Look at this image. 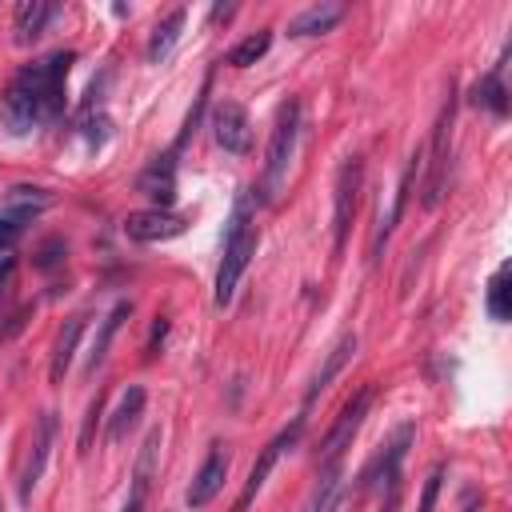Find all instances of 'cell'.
<instances>
[{
    "instance_id": "6da1fadb",
    "label": "cell",
    "mask_w": 512,
    "mask_h": 512,
    "mask_svg": "<svg viewBox=\"0 0 512 512\" xmlns=\"http://www.w3.org/2000/svg\"><path fill=\"white\" fill-rule=\"evenodd\" d=\"M76 52H48L44 60H32L24 64L12 84L4 88L0 96V120L12 136H24L40 124H52L60 120L64 112V80H68V68H72Z\"/></svg>"
},
{
    "instance_id": "7a4b0ae2",
    "label": "cell",
    "mask_w": 512,
    "mask_h": 512,
    "mask_svg": "<svg viewBox=\"0 0 512 512\" xmlns=\"http://www.w3.org/2000/svg\"><path fill=\"white\" fill-rule=\"evenodd\" d=\"M256 224H252V196L248 192H236V204H232V216H228V232H224V252H220V268H216V304H232L236 296V284L256 252Z\"/></svg>"
},
{
    "instance_id": "3957f363",
    "label": "cell",
    "mask_w": 512,
    "mask_h": 512,
    "mask_svg": "<svg viewBox=\"0 0 512 512\" xmlns=\"http://www.w3.org/2000/svg\"><path fill=\"white\" fill-rule=\"evenodd\" d=\"M300 144V100H288L276 112V128L268 136V152H264V176H260V196L272 204L280 200L284 184H288V168Z\"/></svg>"
},
{
    "instance_id": "277c9868",
    "label": "cell",
    "mask_w": 512,
    "mask_h": 512,
    "mask_svg": "<svg viewBox=\"0 0 512 512\" xmlns=\"http://www.w3.org/2000/svg\"><path fill=\"white\" fill-rule=\"evenodd\" d=\"M452 112H456V100H452V88H448V104L440 108V120H436L432 140H428V172H424V188H420V204H424V208H436V204H440V196H444V184H448Z\"/></svg>"
},
{
    "instance_id": "5b68a950",
    "label": "cell",
    "mask_w": 512,
    "mask_h": 512,
    "mask_svg": "<svg viewBox=\"0 0 512 512\" xmlns=\"http://www.w3.org/2000/svg\"><path fill=\"white\" fill-rule=\"evenodd\" d=\"M412 436H416V428H412V424H400L396 436L364 464V472H360V480H356V492H384V488L392 492V488H400V464H404V456H408Z\"/></svg>"
},
{
    "instance_id": "8992f818",
    "label": "cell",
    "mask_w": 512,
    "mask_h": 512,
    "mask_svg": "<svg viewBox=\"0 0 512 512\" xmlns=\"http://www.w3.org/2000/svg\"><path fill=\"white\" fill-rule=\"evenodd\" d=\"M300 432H304V416H296L288 428H280V432L260 448V456H256V464L248 468V480H244V488H240V496H236L232 512H248V504L256 500V492L268 484V476H272L276 460H280L288 448H296V444H300Z\"/></svg>"
},
{
    "instance_id": "52a82bcc",
    "label": "cell",
    "mask_w": 512,
    "mask_h": 512,
    "mask_svg": "<svg viewBox=\"0 0 512 512\" xmlns=\"http://www.w3.org/2000/svg\"><path fill=\"white\" fill-rule=\"evenodd\" d=\"M360 188H364V160L360 156H348L336 172V192H332V248L344 252V240H348V228H352V216H356V204H360Z\"/></svg>"
},
{
    "instance_id": "ba28073f",
    "label": "cell",
    "mask_w": 512,
    "mask_h": 512,
    "mask_svg": "<svg viewBox=\"0 0 512 512\" xmlns=\"http://www.w3.org/2000/svg\"><path fill=\"white\" fill-rule=\"evenodd\" d=\"M52 444H56V412H40L36 416V428H32V444H28V456H24V468H20V500L28 504L44 468H48V456H52Z\"/></svg>"
},
{
    "instance_id": "9c48e42d",
    "label": "cell",
    "mask_w": 512,
    "mask_h": 512,
    "mask_svg": "<svg viewBox=\"0 0 512 512\" xmlns=\"http://www.w3.org/2000/svg\"><path fill=\"white\" fill-rule=\"evenodd\" d=\"M368 404H372V384L360 388V392L340 408V416L332 420V428H328V436H324V444H320V460H324V464H328V460H340V452L352 444V436L360 432V424H364V416H368Z\"/></svg>"
},
{
    "instance_id": "30bf717a",
    "label": "cell",
    "mask_w": 512,
    "mask_h": 512,
    "mask_svg": "<svg viewBox=\"0 0 512 512\" xmlns=\"http://www.w3.org/2000/svg\"><path fill=\"white\" fill-rule=\"evenodd\" d=\"M212 136H216V144H220L224 152L244 156V152L252 148V120H248L244 104L220 100V104L212 108Z\"/></svg>"
},
{
    "instance_id": "8fae6325",
    "label": "cell",
    "mask_w": 512,
    "mask_h": 512,
    "mask_svg": "<svg viewBox=\"0 0 512 512\" xmlns=\"http://www.w3.org/2000/svg\"><path fill=\"white\" fill-rule=\"evenodd\" d=\"M416 172H420V152L408 160V168L400 172V180H396V188H392L388 208H380V216H376L372 244H368V260H380V252H384V244H388V236H392V228H396V220H400V212H404V204H408V192H412V184H416Z\"/></svg>"
},
{
    "instance_id": "7c38bea8",
    "label": "cell",
    "mask_w": 512,
    "mask_h": 512,
    "mask_svg": "<svg viewBox=\"0 0 512 512\" xmlns=\"http://www.w3.org/2000/svg\"><path fill=\"white\" fill-rule=\"evenodd\" d=\"M188 228L184 216L168 212V208H140V212H128L124 216V236L136 240V244H156V240H172Z\"/></svg>"
},
{
    "instance_id": "4fadbf2b",
    "label": "cell",
    "mask_w": 512,
    "mask_h": 512,
    "mask_svg": "<svg viewBox=\"0 0 512 512\" xmlns=\"http://www.w3.org/2000/svg\"><path fill=\"white\" fill-rule=\"evenodd\" d=\"M224 480H228V452H224V444H212V452L204 456V464L196 468V476H192V484H188V492H184L188 508L212 504L216 492L224 488Z\"/></svg>"
},
{
    "instance_id": "5bb4252c",
    "label": "cell",
    "mask_w": 512,
    "mask_h": 512,
    "mask_svg": "<svg viewBox=\"0 0 512 512\" xmlns=\"http://www.w3.org/2000/svg\"><path fill=\"white\" fill-rule=\"evenodd\" d=\"M344 460H328L320 464V476L304 500V512H336V504L344 500Z\"/></svg>"
},
{
    "instance_id": "9a60e30c",
    "label": "cell",
    "mask_w": 512,
    "mask_h": 512,
    "mask_svg": "<svg viewBox=\"0 0 512 512\" xmlns=\"http://www.w3.org/2000/svg\"><path fill=\"white\" fill-rule=\"evenodd\" d=\"M136 188H140L156 208H168L172 196H176V160H172V152H168V156H156V160L140 172Z\"/></svg>"
},
{
    "instance_id": "2e32d148",
    "label": "cell",
    "mask_w": 512,
    "mask_h": 512,
    "mask_svg": "<svg viewBox=\"0 0 512 512\" xmlns=\"http://www.w3.org/2000/svg\"><path fill=\"white\" fill-rule=\"evenodd\" d=\"M156 452H160V428H152L144 436V448H140V460H136V472H132V492L124 500L120 512H144V500H148V484H152V468H156Z\"/></svg>"
},
{
    "instance_id": "e0dca14e",
    "label": "cell",
    "mask_w": 512,
    "mask_h": 512,
    "mask_svg": "<svg viewBox=\"0 0 512 512\" xmlns=\"http://www.w3.org/2000/svg\"><path fill=\"white\" fill-rule=\"evenodd\" d=\"M356 344H360V340H356V332H344V336H340V340L332 344V352L324 356V364H320V368L312 372V380H308V392H304V404H312V400H316V396H320V392H324V388H328V384L336 380V372H340V368H344V364L352 360V352H356Z\"/></svg>"
},
{
    "instance_id": "ac0fdd59",
    "label": "cell",
    "mask_w": 512,
    "mask_h": 512,
    "mask_svg": "<svg viewBox=\"0 0 512 512\" xmlns=\"http://www.w3.org/2000/svg\"><path fill=\"white\" fill-rule=\"evenodd\" d=\"M340 20H344V4L324 0V4H312V8L296 12L288 20V36H320V32H332Z\"/></svg>"
},
{
    "instance_id": "d6986e66",
    "label": "cell",
    "mask_w": 512,
    "mask_h": 512,
    "mask_svg": "<svg viewBox=\"0 0 512 512\" xmlns=\"http://www.w3.org/2000/svg\"><path fill=\"white\" fill-rule=\"evenodd\" d=\"M84 320L88 316H68L64 320V328L56 332V344H52V364H48V380L52 384H60L64 380V372L72 368V356H76V344H80V332H84Z\"/></svg>"
},
{
    "instance_id": "ffe728a7",
    "label": "cell",
    "mask_w": 512,
    "mask_h": 512,
    "mask_svg": "<svg viewBox=\"0 0 512 512\" xmlns=\"http://www.w3.org/2000/svg\"><path fill=\"white\" fill-rule=\"evenodd\" d=\"M52 16H56V4H48V0H24V4L16 8V20H12L16 44H32V40L48 28Z\"/></svg>"
},
{
    "instance_id": "44dd1931",
    "label": "cell",
    "mask_w": 512,
    "mask_h": 512,
    "mask_svg": "<svg viewBox=\"0 0 512 512\" xmlns=\"http://www.w3.org/2000/svg\"><path fill=\"white\" fill-rule=\"evenodd\" d=\"M184 24H188V8H172L156 28H152V40H148V60L152 64H160V60H168V52L180 44V36H184Z\"/></svg>"
},
{
    "instance_id": "7402d4cb",
    "label": "cell",
    "mask_w": 512,
    "mask_h": 512,
    "mask_svg": "<svg viewBox=\"0 0 512 512\" xmlns=\"http://www.w3.org/2000/svg\"><path fill=\"white\" fill-rule=\"evenodd\" d=\"M468 100L476 104V108H488L492 116H504L508 112V88H504V64H496L492 72H484L476 84H472V92H468Z\"/></svg>"
},
{
    "instance_id": "603a6c76",
    "label": "cell",
    "mask_w": 512,
    "mask_h": 512,
    "mask_svg": "<svg viewBox=\"0 0 512 512\" xmlns=\"http://www.w3.org/2000/svg\"><path fill=\"white\" fill-rule=\"evenodd\" d=\"M124 316H132V304H128V300H116V304H112V312L100 320V332H96V340H92V352H88V376H92V372L104 364V356H108V344H112V336L120 332Z\"/></svg>"
},
{
    "instance_id": "cb8c5ba5",
    "label": "cell",
    "mask_w": 512,
    "mask_h": 512,
    "mask_svg": "<svg viewBox=\"0 0 512 512\" xmlns=\"http://www.w3.org/2000/svg\"><path fill=\"white\" fill-rule=\"evenodd\" d=\"M144 388L140 384H132L124 396H120V404H116V412H112V420H108V440L116 444V440H124L128 436V428L140 420V412H144Z\"/></svg>"
},
{
    "instance_id": "d4e9b609",
    "label": "cell",
    "mask_w": 512,
    "mask_h": 512,
    "mask_svg": "<svg viewBox=\"0 0 512 512\" xmlns=\"http://www.w3.org/2000/svg\"><path fill=\"white\" fill-rule=\"evenodd\" d=\"M44 208H48V192L44 188H12L8 192V204H4V216L16 220V224H28Z\"/></svg>"
},
{
    "instance_id": "484cf974",
    "label": "cell",
    "mask_w": 512,
    "mask_h": 512,
    "mask_svg": "<svg viewBox=\"0 0 512 512\" xmlns=\"http://www.w3.org/2000/svg\"><path fill=\"white\" fill-rule=\"evenodd\" d=\"M268 48H272V32H268V28H260V32L244 36L236 48H228L224 64H232V68H248V64H256V60H260Z\"/></svg>"
},
{
    "instance_id": "4316f807",
    "label": "cell",
    "mask_w": 512,
    "mask_h": 512,
    "mask_svg": "<svg viewBox=\"0 0 512 512\" xmlns=\"http://www.w3.org/2000/svg\"><path fill=\"white\" fill-rule=\"evenodd\" d=\"M488 316L496 324H504L512 316V288H508V264L496 268V276L488 280Z\"/></svg>"
},
{
    "instance_id": "83f0119b",
    "label": "cell",
    "mask_w": 512,
    "mask_h": 512,
    "mask_svg": "<svg viewBox=\"0 0 512 512\" xmlns=\"http://www.w3.org/2000/svg\"><path fill=\"white\" fill-rule=\"evenodd\" d=\"M440 480H444V464H436V468H432V476L424 480V496H420V508H416V512H432L436 492H440Z\"/></svg>"
},
{
    "instance_id": "f1b7e54d",
    "label": "cell",
    "mask_w": 512,
    "mask_h": 512,
    "mask_svg": "<svg viewBox=\"0 0 512 512\" xmlns=\"http://www.w3.org/2000/svg\"><path fill=\"white\" fill-rule=\"evenodd\" d=\"M64 252H68V248H64V240H48V244L40 248V260H36V264H40V268H52Z\"/></svg>"
},
{
    "instance_id": "f546056e",
    "label": "cell",
    "mask_w": 512,
    "mask_h": 512,
    "mask_svg": "<svg viewBox=\"0 0 512 512\" xmlns=\"http://www.w3.org/2000/svg\"><path fill=\"white\" fill-rule=\"evenodd\" d=\"M20 228H24V224H16V220H8V216H0V252H8V248L16 244V236H20Z\"/></svg>"
},
{
    "instance_id": "4dcf8cb0",
    "label": "cell",
    "mask_w": 512,
    "mask_h": 512,
    "mask_svg": "<svg viewBox=\"0 0 512 512\" xmlns=\"http://www.w3.org/2000/svg\"><path fill=\"white\" fill-rule=\"evenodd\" d=\"M96 416H100V396H96V400H92V408H88V420H84V432H80V452H88V444H92Z\"/></svg>"
},
{
    "instance_id": "1f68e13d",
    "label": "cell",
    "mask_w": 512,
    "mask_h": 512,
    "mask_svg": "<svg viewBox=\"0 0 512 512\" xmlns=\"http://www.w3.org/2000/svg\"><path fill=\"white\" fill-rule=\"evenodd\" d=\"M164 332H168V320H164V316H156V324H152V336H148V348H144V356H156V344L164 340Z\"/></svg>"
},
{
    "instance_id": "d6a6232c",
    "label": "cell",
    "mask_w": 512,
    "mask_h": 512,
    "mask_svg": "<svg viewBox=\"0 0 512 512\" xmlns=\"http://www.w3.org/2000/svg\"><path fill=\"white\" fill-rule=\"evenodd\" d=\"M12 264H16V256H12V248L8 252H0V284L12 276Z\"/></svg>"
},
{
    "instance_id": "836d02e7",
    "label": "cell",
    "mask_w": 512,
    "mask_h": 512,
    "mask_svg": "<svg viewBox=\"0 0 512 512\" xmlns=\"http://www.w3.org/2000/svg\"><path fill=\"white\" fill-rule=\"evenodd\" d=\"M232 12H236V8H232V4H216V8H212V20H228V16H232Z\"/></svg>"
},
{
    "instance_id": "e575fe53",
    "label": "cell",
    "mask_w": 512,
    "mask_h": 512,
    "mask_svg": "<svg viewBox=\"0 0 512 512\" xmlns=\"http://www.w3.org/2000/svg\"><path fill=\"white\" fill-rule=\"evenodd\" d=\"M396 500H400V492H388V500H384V508H380V512H392V508H396Z\"/></svg>"
},
{
    "instance_id": "d590c367",
    "label": "cell",
    "mask_w": 512,
    "mask_h": 512,
    "mask_svg": "<svg viewBox=\"0 0 512 512\" xmlns=\"http://www.w3.org/2000/svg\"><path fill=\"white\" fill-rule=\"evenodd\" d=\"M0 512H4V508H0Z\"/></svg>"
}]
</instances>
